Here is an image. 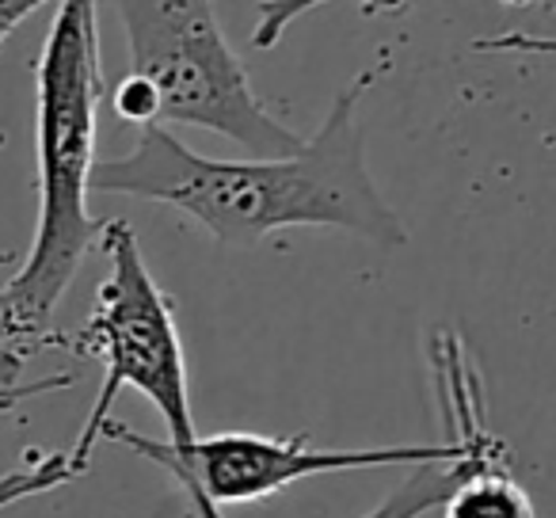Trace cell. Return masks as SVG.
<instances>
[{
  "mask_svg": "<svg viewBox=\"0 0 556 518\" xmlns=\"http://www.w3.org/2000/svg\"><path fill=\"white\" fill-rule=\"evenodd\" d=\"M386 73L389 58L355 73L317 134L287 156L222 161L194 153L168 126H138L130 153L96 161L92 191L172 206L229 248H252L298 225L340 229L378 248H404L408 229L374 184L358 123V103Z\"/></svg>",
  "mask_w": 556,
  "mask_h": 518,
  "instance_id": "obj_1",
  "label": "cell"
},
{
  "mask_svg": "<svg viewBox=\"0 0 556 518\" xmlns=\"http://www.w3.org/2000/svg\"><path fill=\"white\" fill-rule=\"evenodd\" d=\"M100 4L58 0L35 62V232L24 264L0 282V343L35 358L54 340V313L77 282L100 225L88 214L96 168V111L103 100Z\"/></svg>",
  "mask_w": 556,
  "mask_h": 518,
  "instance_id": "obj_2",
  "label": "cell"
},
{
  "mask_svg": "<svg viewBox=\"0 0 556 518\" xmlns=\"http://www.w3.org/2000/svg\"><path fill=\"white\" fill-rule=\"evenodd\" d=\"M434 381H439L442 416L450 434L439 442H408V446H363V450H320L305 434H255V431H222L191 442L187 450L168 446V439H149L134 427L111 419L103 439L118 442L130 454L146 457L164 469L187 495L199 518H222L225 503H255L278 495L298 480L325 477V472L351 469H386V465H424L469 457L477 450L500 446V434L488 431L480 381L469 366L462 340L439 332L431 343Z\"/></svg>",
  "mask_w": 556,
  "mask_h": 518,
  "instance_id": "obj_3",
  "label": "cell"
},
{
  "mask_svg": "<svg viewBox=\"0 0 556 518\" xmlns=\"http://www.w3.org/2000/svg\"><path fill=\"white\" fill-rule=\"evenodd\" d=\"M100 244L108 255V275L96 290V309L73 332H54L50 348L77 358H96L103 366V386L70 450V462L85 477L92 469V450L103 442V427L115 419V401L123 389L149 396L168 427V446L187 450L199 442L187 389V358L179 340L176 305L156 287L141 255L138 232L123 217H103Z\"/></svg>",
  "mask_w": 556,
  "mask_h": 518,
  "instance_id": "obj_4",
  "label": "cell"
},
{
  "mask_svg": "<svg viewBox=\"0 0 556 518\" xmlns=\"http://www.w3.org/2000/svg\"><path fill=\"white\" fill-rule=\"evenodd\" d=\"M130 50V73L156 96V126H202L255 156L305 146L255 96L217 20V0H108Z\"/></svg>",
  "mask_w": 556,
  "mask_h": 518,
  "instance_id": "obj_5",
  "label": "cell"
},
{
  "mask_svg": "<svg viewBox=\"0 0 556 518\" xmlns=\"http://www.w3.org/2000/svg\"><path fill=\"white\" fill-rule=\"evenodd\" d=\"M492 465H510L507 446H492V450H477L469 457H450V462H424L412 465V472L363 518H424L431 510H439L450 495L457 492L465 477L480 469H492Z\"/></svg>",
  "mask_w": 556,
  "mask_h": 518,
  "instance_id": "obj_6",
  "label": "cell"
},
{
  "mask_svg": "<svg viewBox=\"0 0 556 518\" xmlns=\"http://www.w3.org/2000/svg\"><path fill=\"white\" fill-rule=\"evenodd\" d=\"M442 518H538V510L510 465H492L457 484V492L442 503Z\"/></svg>",
  "mask_w": 556,
  "mask_h": 518,
  "instance_id": "obj_7",
  "label": "cell"
},
{
  "mask_svg": "<svg viewBox=\"0 0 556 518\" xmlns=\"http://www.w3.org/2000/svg\"><path fill=\"white\" fill-rule=\"evenodd\" d=\"M80 477V469L70 462V454H47V457H31L20 469L4 472L0 477V510L16 507V503L31 500V495L54 492L62 484H73Z\"/></svg>",
  "mask_w": 556,
  "mask_h": 518,
  "instance_id": "obj_8",
  "label": "cell"
},
{
  "mask_svg": "<svg viewBox=\"0 0 556 518\" xmlns=\"http://www.w3.org/2000/svg\"><path fill=\"white\" fill-rule=\"evenodd\" d=\"M328 0H260L255 4V31H252V47L255 50H275L282 42V35L305 16V12L320 9Z\"/></svg>",
  "mask_w": 556,
  "mask_h": 518,
  "instance_id": "obj_9",
  "label": "cell"
},
{
  "mask_svg": "<svg viewBox=\"0 0 556 518\" xmlns=\"http://www.w3.org/2000/svg\"><path fill=\"white\" fill-rule=\"evenodd\" d=\"M477 54H548L556 58L553 35H530V31H503L488 35V39H472Z\"/></svg>",
  "mask_w": 556,
  "mask_h": 518,
  "instance_id": "obj_10",
  "label": "cell"
},
{
  "mask_svg": "<svg viewBox=\"0 0 556 518\" xmlns=\"http://www.w3.org/2000/svg\"><path fill=\"white\" fill-rule=\"evenodd\" d=\"M73 374H50V378H31L24 389H12V393H0V416H9V412L24 408V404L39 401V396H50V393H62V389L73 386Z\"/></svg>",
  "mask_w": 556,
  "mask_h": 518,
  "instance_id": "obj_11",
  "label": "cell"
},
{
  "mask_svg": "<svg viewBox=\"0 0 556 518\" xmlns=\"http://www.w3.org/2000/svg\"><path fill=\"white\" fill-rule=\"evenodd\" d=\"M47 4H54V0H0V47H4V39H9L27 16H35V12L47 9Z\"/></svg>",
  "mask_w": 556,
  "mask_h": 518,
  "instance_id": "obj_12",
  "label": "cell"
},
{
  "mask_svg": "<svg viewBox=\"0 0 556 518\" xmlns=\"http://www.w3.org/2000/svg\"><path fill=\"white\" fill-rule=\"evenodd\" d=\"M412 0H363L366 16H396V12L408 9ZM510 9H526V4H538L541 12H556V0H503Z\"/></svg>",
  "mask_w": 556,
  "mask_h": 518,
  "instance_id": "obj_13",
  "label": "cell"
},
{
  "mask_svg": "<svg viewBox=\"0 0 556 518\" xmlns=\"http://www.w3.org/2000/svg\"><path fill=\"white\" fill-rule=\"evenodd\" d=\"M27 358L16 355L9 343H0V393H12V389H24L27 381Z\"/></svg>",
  "mask_w": 556,
  "mask_h": 518,
  "instance_id": "obj_14",
  "label": "cell"
}]
</instances>
